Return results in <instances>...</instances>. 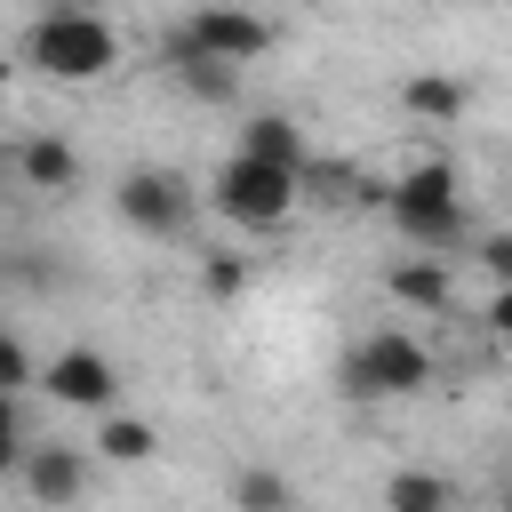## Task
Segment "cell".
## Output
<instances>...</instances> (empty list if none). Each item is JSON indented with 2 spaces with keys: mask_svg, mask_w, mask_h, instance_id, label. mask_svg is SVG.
<instances>
[{
  "mask_svg": "<svg viewBox=\"0 0 512 512\" xmlns=\"http://www.w3.org/2000/svg\"><path fill=\"white\" fill-rule=\"evenodd\" d=\"M24 56H32L48 80H104V72L120 64V32H112L96 8H48V16H32Z\"/></svg>",
  "mask_w": 512,
  "mask_h": 512,
  "instance_id": "cell-1",
  "label": "cell"
},
{
  "mask_svg": "<svg viewBox=\"0 0 512 512\" xmlns=\"http://www.w3.org/2000/svg\"><path fill=\"white\" fill-rule=\"evenodd\" d=\"M384 208H392V224H400L416 248H432L440 264H448V248L464 240V192H456V168H448V160H424V168H408L400 184H384Z\"/></svg>",
  "mask_w": 512,
  "mask_h": 512,
  "instance_id": "cell-2",
  "label": "cell"
},
{
  "mask_svg": "<svg viewBox=\"0 0 512 512\" xmlns=\"http://www.w3.org/2000/svg\"><path fill=\"white\" fill-rule=\"evenodd\" d=\"M336 384H344V400H408V392L432 384V352L416 336H400V328H376L368 344L344 352Z\"/></svg>",
  "mask_w": 512,
  "mask_h": 512,
  "instance_id": "cell-3",
  "label": "cell"
},
{
  "mask_svg": "<svg viewBox=\"0 0 512 512\" xmlns=\"http://www.w3.org/2000/svg\"><path fill=\"white\" fill-rule=\"evenodd\" d=\"M216 208L232 216V224H248V232H272V224H288V208H296V176L288 168H264V160H224L216 168Z\"/></svg>",
  "mask_w": 512,
  "mask_h": 512,
  "instance_id": "cell-4",
  "label": "cell"
},
{
  "mask_svg": "<svg viewBox=\"0 0 512 512\" xmlns=\"http://www.w3.org/2000/svg\"><path fill=\"white\" fill-rule=\"evenodd\" d=\"M176 48H192V56H216V64H256L264 48H272V24L264 16H240V8H192L184 24H176Z\"/></svg>",
  "mask_w": 512,
  "mask_h": 512,
  "instance_id": "cell-5",
  "label": "cell"
},
{
  "mask_svg": "<svg viewBox=\"0 0 512 512\" xmlns=\"http://www.w3.org/2000/svg\"><path fill=\"white\" fill-rule=\"evenodd\" d=\"M112 200H120V216H128L136 232H152V240H176V232L192 224V184L168 176V168H128Z\"/></svg>",
  "mask_w": 512,
  "mask_h": 512,
  "instance_id": "cell-6",
  "label": "cell"
},
{
  "mask_svg": "<svg viewBox=\"0 0 512 512\" xmlns=\"http://www.w3.org/2000/svg\"><path fill=\"white\" fill-rule=\"evenodd\" d=\"M48 392H56L64 408H112L120 376H112V360H104V352L72 344V352H56V360H48Z\"/></svg>",
  "mask_w": 512,
  "mask_h": 512,
  "instance_id": "cell-7",
  "label": "cell"
},
{
  "mask_svg": "<svg viewBox=\"0 0 512 512\" xmlns=\"http://www.w3.org/2000/svg\"><path fill=\"white\" fill-rule=\"evenodd\" d=\"M24 488H32L40 504H80V488H88V456L64 448V440H40V448H24Z\"/></svg>",
  "mask_w": 512,
  "mask_h": 512,
  "instance_id": "cell-8",
  "label": "cell"
},
{
  "mask_svg": "<svg viewBox=\"0 0 512 512\" xmlns=\"http://www.w3.org/2000/svg\"><path fill=\"white\" fill-rule=\"evenodd\" d=\"M384 296H400V304H416V312H448V304H456V272H448L440 256H408V264L384 272Z\"/></svg>",
  "mask_w": 512,
  "mask_h": 512,
  "instance_id": "cell-9",
  "label": "cell"
},
{
  "mask_svg": "<svg viewBox=\"0 0 512 512\" xmlns=\"http://www.w3.org/2000/svg\"><path fill=\"white\" fill-rule=\"evenodd\" d=\"M240 160H264V168L304 176V136H296V120H288V112H256V120L240 128Z\"/></svg>",
  "mask_w": 512,
  "mask_h": 512,
  "instance_id": "cell-10",
  "label": "cell"
},
{
  "mask_svg": "<svg viewBox=\"0 0 512 512\" xmlns=\"http://www.w3.org/2000/svg\"><path fill=\"white\" fill-rule=\"evenodd\" d=\"M168 64H176V88H184V96H200V104H240V72H232V64L192 56V48H176V40H168Z\"/></svg>",
  "mask_w": 512,
  "mask_h": 512,
  "instance_id": "cell-11",
  "label": "cell"
},
{
  "mask_svg": "<svg viewBox=\"0 0 512 512\" xmlns=\"http://www.w3.org/2000/svg\"><path fill=\"white\" fill-rule=\"evenodd\" d=\"M16 168H24L32 192H72V184H80V152H72L64 136H32V144L16 152Z\"/></svg>",
  "mask_w": 512,
  "mask_h": 512,
  "instance_id": "cell-12",
  "label": "cell"
},
{
  "mask_svg": "<svg viewBox=\"0 0 512 512\" xmlns=\"http://www.w3.org/2000/svg\"><path fill=\"white\" fill-rule=\"evenodd\" d=\"M384 512H456V480L448 472H392L384 480Z\"/></svg>",
  "mask_w": 512,
  "mask_h": 512,
  "instance_id": "cell-13",
  "label": "cell"
},
{
  "mask_svg": "<svg viewBox=\"0 0 512 512\" xmlns=\"http://www.w3.org/2000/svg\"><path fill=\"white\" fill-rule=\"evenodd\" d=\"M400 104H408L416 120H432V128H448V120L464 112V80H448V72H416V80L400 88Z\"/></svg>",
  "mask_w": 512,
  "mask_h": 512,
  "instance_id": "cell-14",
  "label": "cell"
},
{
  "mask_svg": "<svg viewBox=\"0 0 512 512\" xmlns=\"http://www.w3.org/2000/svg\"><path fill=\"white\" fill-rule=\"evenodd\" d=\"M232 504H240V512H296V488H288L272 464H248V472L232 480Z\"/></svg>",
  "mask_w": 512,
  "mask_h": 512,
  "instance_id": "cell-15",
  "label": "cell"
},
{
  "mask_svg": "<svg viewBox=\"0 0 512 512\" xmlns=\"http://www.w3.org/2000/svg\"><path fill=\"white\" fill-rule=\"evenodd\" d=\"M96 448H104L112 464H144V456L160 448V432H152L144 416H104V432H96Z\"/></svg>",
  "mask_w": 512,
  "mask_h": 512,
  "instance_id": "cell-16",
  "label": "cell"
},
{
  "mask_svg": "<svg viewBox=\"0 0 512 512\" xmlns=\"http://www.w3.org/2000/svg\"><path fill=\"white\" fill-rule=\"evenodd\" d=\"M200 280H208V296H240L248 288V256H232V248H208V264H200Z\"/></svg>",
  "mask_w": 512,
  "mask_h": 512,
  "instance_id": "cell-17",
  "label": "cell"
},
{
  "mask_svg": "<svg viewBox=\"0 0 512 512\" xmlns=\"http://www.w3.org/2000/svg\"><path fill=\"white\" fill-rule=\"evenodd\" d=\"M472 264H480L496 288H512V232H488V240H472Z\"/></svg>",
  "mask_w": 512,
  "mask_h": 512,
  "instance_id": "cell-18",
  "label": "cell"
},
{
  "mask_svg": "<svg viewBox=\"0 0 512 512\" xmlns=\"http://www.w3.org/2000/svg\"><path fill=\"white\" fill-rule=\"evenodd\" d=\"M16 384H32V352H24L16 336H0V392L16 400Z\"/></svg>",
  "mask_w": 512,
  "mask_h": 512,
  "instance_id": "cell-19",
  "label": "cell"
},
{
  "mask_svg": "<svg viewBox=\"0 0 512 512\" xmlns=\"http://www.w3.org/2000/svg\"><path fill=\"white\" fill-rule=\"evenodd\" d=\"M480 320H488V336H496V344H512V288H496Z\"/></svg>",
  "mask_w": 512,
  "mask_h": 512,
  "instance_id": "cell-20",
  "label": "cell"
},
{
  "mask_svg": "<svg viewBox=\"0 0 512 512\" xmlns=\"http://www.w3.org/2000/svg\"><path fill=\"white\" fill-rule=\"evenodd\" d=\"M24 472V432H0V480Z\"/></svg>",
  "mask_w": 512,
  "mask_h": 512,
  "instance_id": "cell-21",
  "label": "cell"
},
{
  "mask_svg": "<svg viewBox=\"0 0 512 512\" xmlns=\"http://www.w3.org/2000/svg\"><path fill=\"white\" fill-rule=\"evenodd\" d=\"M496 504H504V512H512V464H504V480H496Z\"/></svg>",
  "mask_w": 512,
  "mask_h": 512,
  "instance_id": "cell-22",
  "label": "cell"
},
{
  "mask_svg": "<svg viewBox=\"0 0 512 512\" xmlns=\"http://www.w3.org/2000/svg\"><path fill=\"white\" fill-rule=\"evenodd\" d=\"M0 432H16V400L8 392H0Z\"/></svg>",
  "mask_w": 512,
  "mask_h": 512,
  "instance_id": "cell-23",
  "label": "cell"
},
{
  "mask_svg": "<svg viewBox=\"0 0 512 512\" xmlns=\"http://www.w3.org/2000/svg\"><path fill=\"white\" fill-rule=\"evenodd\" d=\"M8 72H16V64H0V96H8Z\"/></svg>",
  "mask_w": 512,
  "mask_h": 512,
  "instance_id": "cell-24",
  "label": "cell"
}]
</instances>
